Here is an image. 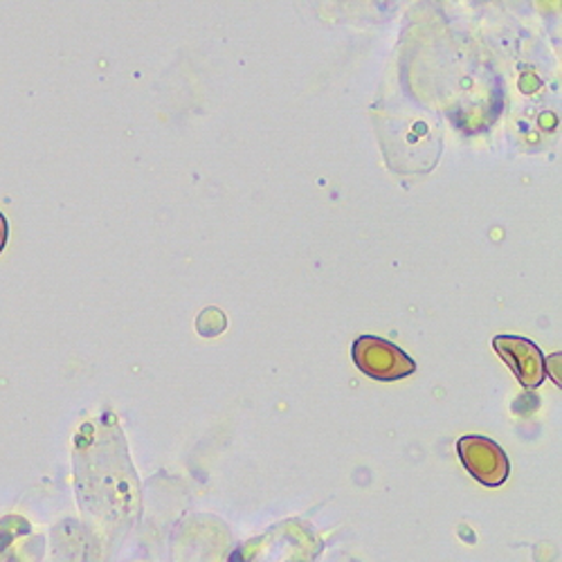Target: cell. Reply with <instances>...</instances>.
Here are the masks:
<instances>
[{"mask_svg":"<svg viewBox=\"0 0 562 562\" xmlns=\"http://www.w3.org/2000/svg\"><path fill=\"white\" fill-rule=\"evenodd\" d=\"M493 347L525 387H540L542 385L544 373H547L544 371V358L531 340L513 338V336H499V338L493 340Z\"/></svg>","mask_w":562,"mask_h":562,"instance_id":"3","label":"cell"},{"mask_svg":"<svg viewBox=\"0 0 562 562\" xmlns=\"http://www.w3.org/2000/svg\"><path fill=\"white\" fill-rule=\"evenodd\" d=\"M5 244H8V218L0 214V252H3Z\"/></svg>","mask_w":562,"mask_h":562,"instance_id":"4","label":"cell"},{"mask_svg":"<svg viewBox=\"0 0 562 562\" xmlns=\"http://www.w3.org/2000/svg\"><path fill=\"white\" fill-rule=\"evenodd\" d=\"M353 362L369 379L381 383L407 379L416 371L414 360L403 349L373 336H362L353 342Z\"/></svg>","mask_w":562,"mask_h":562,"instance_id":"1","label":"cell"},{"mask_svg":"<svg viewBox=\"0 0 562 562\" xmlns=\"http://www.w3.org/2000/svg\"><path fill=\"white\" fill-rule=\"evenodd\" d=\"M457 452L463 468L471 473L480 484L488 488H497L508 480V457L506 452L491 441L488 437L468 435L457 441Z\"/></svg>","mask_w":562,"mask_h":562,"instance_id":"2","label":"cell"}]
</instances>
